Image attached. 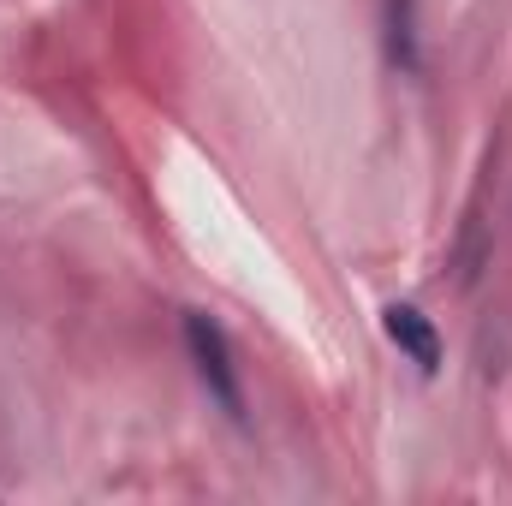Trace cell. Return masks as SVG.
<instances>
[{"instance_id":"6da1fadb","label":"cell","mask_w":512,"mask_h":506,"mask_svg":"<svg viewBox=\"0 0 512 506\" xmlns=\"http://www.w3.org/2000/svg\"><path fill=\"white\" fill-rule=\"evenodd\" d=\"M185 352H191V364H197L203 387L215 393V405H221V411H233V417H245V387H239L233 346H227L221 322H209L203 310H185Z\"/></svg>"},{"instance_id":"3957f363","label":"cell","mask_w":512,"mask_h":506,"mask_svg":"<svg viewBox=\"0 0 512 506\" xmlns=\"http://www.w3.org/2000/svg\"><path fill=\"white\" fill-rule=\"evenodd\" d=\"M382 18H387V60L399 72H417L423 60H417V12H411V0H382Z\"/></svg>"},{"instance_id":"7a4b0ae2","label":"cell","mask_w":512,"mask_h":506,"mask_svg":"<svg viewBox=\"0 0 512 506\" xmlns=\"http://www.w3.org/2000/svg\"><path fill=\"white\" fill-rule=\"evenodd\" d=\"M382 328H387V340L417 364V370H441V334H435V322H429L417 304H387Z\"/></svg>"}]
</instances>
